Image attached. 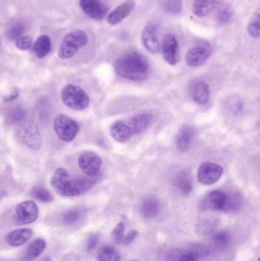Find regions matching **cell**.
Segmentation results:
<instances>
[{
  "label": "cell",
  "instance_id": "cell-1",
  "mask_svg": "<svg viewBox=\"0 0 260 261\" xmlns=\"http://www.w3.org/2000/svg\"><path fill=\"white\" fill-rule=\"evenodd\" d=\"M114 70L121 77L128 81H142L149 75L150 66L141 54L132 51L125 54L115 61Z\"/></svg>",
  "mask_w": 260,
  "mask_h": 261
},
{
  "label": "cell",
  "instance_id": "cell-2",
  "mask_svg": "<svg viewBox=\"0 0 260 261\" xmlns=\"http://www.w3.org/2000/svg\"><path fill=\"white\" fill-rule=\"evenodd\" d=\"M151 117L147 113H139L128 119L114 122L111 126L110 134L114 141L126 143L133 137L141 133L149 126Z\"/></svg>",
  "mask_w": 260,
  "mask_h": 261
},
{
  "label": "cell",
  "instance_id": "cell-3",
  "mask_svg": "<svg viewBox=\"0 0 260 261\" xmlns=\"http://www.w3.org/2000/svg\"><path fill=\"white\" fill-rule=\"evenodd\" d=\"M50 184L53 190L60 196L73 197L79 196L82 192L86 190L92 185V182L89 181L73 182L70 180L69 173L66 169L58 168L52 176Z\"/></svg>",
  "mask_w": 260,
  "mask_h": 261
},
{
  "label": "cell",
  "instance_id": "cell-4",
  "mask_svg": "<svg viewBox=\"0 0 260 261\" xmlns=\"http://www.w3.org/2000/svg\"><path fill=\"white\" fill-rule=\"evenodd\" d=\"M88 35L84 31L76 30L67 34L63 38L58 50V56L61 59L72 58L79 49L86 45Z\"/></svg>",
  "mask_w": 260,
  "mask_h": 261
},
{
  "label": "cell",
  "instance_id": "cell-5",
  "mask_svg": "<svg viewBox=\"0 0 260 261\" xmlns=\"http://www.w3.org/2000/svg\"><path fill=\"white\" fill-rule=\"evenodd\" d=\"M64 105L74 110H83L90 105V97L85 90L78 86L69 84L61 93Z\"/></svg>",
  "mask_w": 260,
  "mask_h": 261
},
{
  "label": "cell",
  "instance_id": "cell-6",
  "mask_svg": "<svg viewBox=\"0 0 260 261\" xmlns=\"http://www.w3.org/2000/svg\"><path fill=\"white\" fill-rule=\"evenodd\" d=\"M53 128L58 138L63 141H71L79 133V124L65 115L59 114L53 121Z\"/></svg>",
  "mask_w": 260,
  "mask_h": 261
},
{
  "label": "cell",
  "instance_id": "cell-7",
  "mask_svg": "<svg viewBox=\"0 0 260 261\" xmlns=\"http://www.w3.org/2000/svg\"><path fill=\"white\" fill-rule=\"evenodd\" d=\"M17 136L18 140L29 148L35 150L41 148L42 143L41 133L36 124L34 122H26L21 125L18 129Z\"/></svg>",
  "mask_w": 260,
  "mask_h": 261
},
{
  "label": "cell",
  "instance_id": "cell-8",
  "mask_svg": "<svg viewBox=\"0 0 260 261\" xmlns=\"http://www.w3.org/2000/svg\"><path fill=\"white\" fill-rule=\"evenodd\" d=\"M224 170L221 166L213 163H203L198 167L197 177L198 182L203 185H212L219 180Z\"/></svg>",
  "mask_w": 260,
  "mask_h": 261
},
{
  "label": "cell",
  "instance_id": "cell-9",
  "mask_svg": "<svg viewBox=\"0 0 260 261\" xmlns=\"http://www.w3.org/2000/svg\"><path fill=\"white\" fill-rule=\"evenodd\" d=\"M38 215L39 210L34 201H24L15 207V219L21 225L33 223L38 219Z\"/></svg>",
  "mask_w": 260,
  "mask_h": 261
},
{
  "label": "cell",
  "instance_id": "cell-10",
  "mask_svg": "<svg viewBox=\"0 0 260 261\" xmlns=\"http://www.w3.org/2000/svg\"><path fill=\"white\" fill-rule=\"evenodd\" d=\"M212 50V45L209 42H200L186 54V64L192 67L201 66L209 59Z\"/></svg>",
  "mask_w": 260,
  "mask_h": 261
},
{
  "label": "cell",
  "instance_id": "cell-11",
  "mask_svg": "<svg viewBox=\"0 0 260 261\" xmlns=\"http://www.w3.org/2000/svg\"><path fill=\"white\" fill-rule=\"evenodd\" d=\"M79 168L89 176H96L99 174L102 167V160L93 152H85L78 159Z\"/></svg>",
  "mask_w": 260,
  "mask_h": 261
},
{
  "label": "cell",
  "instance_id": "cell-12",
  "mask_svg": "<svg viewBox=\"0 0 260 261\" xmlns=\"http://www.w3.org/2000/svg\"><path fill=\"white\" fill-rule=\"evenodd\" d=\"M165 61L172 66L177 65L180 61V47L175 35L166 34L160 46Z\"/></svg>",
  "mask_w": 260,
  "mask_h": 261
},
{
  "label": "cell",
  "instance_id": "cell-13",
  "mask_svg": "<svg viewBox=\"0 0 260 261\" xmlns=\"http://www.w3.org/2000/svg\"><path fill=\"white\" fill-rule=\"evenodd\" d=\"M189 93L194 102L198 105H206L210 99V88L206 81L195 80L189 86Z\"/></svg>",
  "mask_w": 260,
  "mask_h": 261
},
{
  "label": "cell",
  "instance_id": "cell-14",
  "mask_svg": "<svg viewBox=\"0 0 260 261\" xmlns=\"http://www.w3.org/2000/svg\"><path fill=\"white\" fill-rule=\"evenodd\" d=\"M79 5L85 15L93 19H102L108 12V8L99 0H79Z\"/></svg>",
  "mask_w": 260,
  "mask_h": 261
},
{
  "label": "cell",
  "instance_id": "cell-15",
  "mask_svg": "<svg viewBox=\"0 0 260 261\" xmlns=\"http://www.w3.org/2000/svg\"><path fill=\"white\" fill-rule=\"evenodd\" d=\"M142 42L148 51L153 55L158 54L160 50V44L157 38V30L154 24H149L143 29Z\"/></svg>",
  "mask_w": 260,
  "mask_h": 261
},
{
  "label": "cell",
  "instance_id": "cell-16",
  "mask_svg": "<svg viewBox=\"0 0 260 261\" xmlns=\"http://www.w3.org/2000/svg\"><path fill=\"white\" fill-rule=\"evenodd\" d=\"M134 8V2L128 0L110 12L107 17V21L111 25H116L125 19L131 13Z\"/></svg>",
  "mask_w": 260,
  "mask_h": 261
},
{
  "label": "cell",
  "instance_id": "cell-17",
  "mask_svg": "<svg viewBox=\"0 0 260 261\" xmlns=\"http://www.w3.org/2000/svg\"><path fill=\"white\" fill-rule=\"evenodd\" d=\"M227 195L220 190H214L206 198V206L215 211H224L227 205Z\"/></svg>",
  "mask_w": 260,
  "mask_h": 261
},
{
  "label": "cell",
  "instance_id": "cell-18",
  "mask_svg": "<svg viewBox=\"0 0 260 261\" xmlns=\"http://www.w3.org/2000/svg\"><path fill=\"white\" fill-rule=\"evenodd\" d=\"M33 236L31 228H20L12 231L6 238V242L10 246L18 247L25 244Z\"/></svg>",
  "mask_w": 260,
  "mask_h": 261
},
{
  "label": "cell",
  "instance_id": "cell-19",
  "mask_svg": "<svg viewBox=\"0 0 260 261\" xmlns=\"http://www.w3.org/2000/svg\"><path fill=\"white\" fill-rule=\"evenodd\" d=\"M216 2L217 0H193L192 12L199 18L206 16L213 10Z\"/></svg>",
  "mask_w": 260,
  "mask_h": 261
},
{
  "label": "cell",
  "instance_id": "cell-20",
  "mask_svg": "<svg viewBox=\"0 0 260 261\" xmlns=\"http://www.w3.org/2000/svg\"><path fill=\"white\" fill-rule=\"evenodd\" d=\"M50 50H51V42L47 35H41L34 44V53L36 55L37 58H44L48 55Z\"/></svg>",
  "mask_w": 260,
  "mask_h": 261
},
{
  "label": "cell",
  "instance_id": "cell-21",
  "mask_svg": "<svg viewBox=\"0 0 260 261\" xmlns=\"http://www.w3.org/2000/svg\"><path fill=\"white\" fill-rule=\"evenodd\" d=\"M194 130L190 126H185L179 132L177 137V148L181 151H185L189 148L191 141L193 138Z\"/></svg>",
  "mask_w": 260,
  "mask_h": 261
},
{
  "label": "cell",
  "instance_id": "cell-22",
  "mask_svg": "<svg viewBox=\"0 0 260 261\" xmlns=\"http://www.w3.org/2000/svg\"><path fill=\"white\" fill-rule=\"evenodd\" d=\"M46 248V242L44 239H38L34 241L26 251L24 259L26 261H32L38 258Z\"/></svg>",
  "mask_w": 260,
  "mask_h": 261
},
{
  "label": "cell",
  "instance_id": "cell-23",
  "mask_svg": "<svg viewBox=\"0 0 260 261\" xmlns=\"http://www.w3.org/2000/svg\"><path fill=\"white\" fill-rule=\"evenodd\" d=\"M176 186L183 194L188 195L192 192V182L190 175L186 170L180 172L176 179Z\"/></svg>",
  "mask_w": 260,
  "mask_h": 261
},
{
  "label": "cell",
  "instance_id": "cell-24",
  "mask_svg": "<svg viewBox=\"0 0 260 261\" xmlns=\"http://www.w3.org/2000/svg\"><path fill=\"white\" fill-rule=\"evenodd\" d=\"M98 261H120L121 254L114 247L105 245L99 249L97 254Z\"/></svg>",
  "mask_w": 260,
  "mask_h": 261
},
{
  "label": "cell",
  "instance_id": "cell-25",
  "mask_svg": "<svg viewBox=\"0 0 260 261\" xmlns=\"http://www.w3.org/2000/svg\"><path fill=\"white\" fill-rule=\"evenodd\" d=\"M159 202L157 199L150 198L146 199L142 204L140 213L142 216L147 219H151L157 216L159 212Z\"/></svg>",
  "mask_w": 260,
  "mask_h": 261
},
{
  "label": "cell",
  "instance_id": "cell-26",
  "mask_svg": "<svg viewBox=\"0 0 260 261\" xmlns=\"http://www.w3.org/2000/svg\"><path fill=\"white\" fill-rule=\"evenodd\" d=\"M212 243L218 249H225L230 245V236L227 231H220L215 233L212 237Z\"/></svg>",
  "mask_w": 260,
  "mask_h": 261
},
{
  "label": "cell",
  "instance_id": "cell-27",
  "mask_svg": "<svg viewBox=\"0 0 260 261\" xmlns=\"http://www.w3.org/2000/svg\"><path fill=\"white\" fill-rule=\"evenodd\" d=\"M32 196L35 199L43 202H50L53 200V196L47 189L41 187H35L32 190Z\"/></svg>",
  "mask_w": 260,
  "mask_h": 261
},
{
  "label": "cell",
  "instance_id": "cell-28",
  "mask_svg": "<svg viewBox=\"0 0 260 261\" xmlns=\"http://www.w3.org/2000/svg\"><path fill=\"white\" fill-rule=\"evenodd\" d=\"M242 197L239 194L227 195V205L224 212H235L241 208Z\"/></svg>",
  "mask_w": 260,
  "mask_h": 261
},
{
  "label": "cell",
  "instance_id": "cell-29",
  "mask_svg": "<svg viewBox=\"0 0 260 261\" xmlns=\"http://www.w3.org/2000/svg\"><path fill=\"white\" fill-rule=\"evenodd\" d=\"M82 216V213L79 210H71L64 213L62 221L65 225H72L79 222Z\"/></svg>",
  "mask_w": 260,
  "mask_h": 261
},
{
  "label": "cell",
  "instance_id": "cell-30",
  "mask_svg": "<svg viewBox=\"0 0 260 261\" xmlns=\"http://www.w3.org/2000/svg\"><path fill=\"white\" fill-rule=\"evenodd\" d=\"M24 115H25V112L21 107H16V108L13 109L12 111L9 112V114H8L7 118H6L7 123L9 125L18 123L24 119Z\"/></svg>",
  "mask_w": 260,
  "mask_h": 261
},
{
  "label": "cell",
  "instance_id": "cell-31",
  "mask_svg": "<svg viewBox=\"0 0 260 261\" xmlns=\"http://www.w3.org/2000/svg\"><path fill=\"white\" fill-rule=\"evenodd\" d=\"M259 18V9H258L248 26L249 33L253 38H259L260 35Z\"/></svg>",
  "mask_w": 260,
  "mask_h": 261
},
{
  "label": "cell",
  "instance_id": "cell-32",
  "mask_svg": "<svg viewBox=\"0 0 260 261\" xmlns=\"http://www.w3.org/2000/svg\"><path fill=\"white\" fill-rule=\"evenodd\" d=\"M25 30V26L24 23L17 22L15 23L13 25L11 26L10 29L8 30V38L10 40H17L21 36Z\"/></svg>",
  "mask_w": 260,
  "mask_h": 261
},
{
  "label": "cell",
  "instance_id": "cell-33",
  "mask_svg": "<svg viewBox=\"0 0 260 261\" xmlns=\"http://www.w3.org/2000/svg\"><path fill=\"white\" fill-rule=\"evenodd\" d=\"M163 6L169 13H179L182 9V0H163Z\"/></svg>",
  "mask_w": 260,
  "mask_h": 261
},
{
  "label": "cell",
  "instance_id": "cell-34",
  "mask_svg": "<svg viewBox=\"0 0 260 261\" xmlns=\"http://www.w3.org/2000/svg\"><path fill=\"white\" fill-rule=\"evenodd\" d=\"M124 231H125V225L123 222H119L111 232V239L114 243H120L124 239Z\"/></svg>",
  "mask_w": 260,
  "mask_h": 261
},
{
  "label": "cell",
  "instance_id": "cell-35",
  "mask_svg": "<svg viewBox=\"0 0 260 261\" xmlns=\"http://www.w3.org/2000/svg\"><path fill=\"white\" fill-rule=\"evenodd\" d=\"M189 251L195 254L198 258L207 257L209 254V248L203 244H195V245H192Z\"/></svg>",
  "mask_w": 260,
  "mask_h": 261
},
{
  "label": "cell",
  "instance_id": "cell-36",
  "mask_svg": "<svg viewBox=\"0 0 260 261\" xmlns=\"http://www.w3.org/2000/svg\"><path fill=\"white\" fill-rule=\"evenodd\" d=\"M16 47L19 50H27L30 49L32 44V38L29 35H25V36H21L16 40Z\"/></svg>",
  "mask_w": 260,
  "mask_h": 261
},
{
  "label": "cell",
  "instance_id": "cell-37",
  "mask_svg": "<svg viewBox=\"0 0 260 261\" xmlns=\"http://www.w3.org/2000/svg\"><path fill=\"white\" fill-rule=\"evenodd\" d=\"M99 240H100V236H99V234H98V233L92 234L91 236L89 237L88 240H87V251H93V250L97 247Z\"/></svg>",
  "mask_w": 260,
  "mask_h": 261
},
{
  "label": "cell",
  "instance_id": "cell-38",
  "mask_svg": "<svg viewBox=\"0 0 260 261\" xmlns=\"http://www.w3.org/2000/svg\"><path fill=\"white\" fill-rule=\"evenodd\" d=\"M232 15V12L228 9L223 8L222 9L220 10L219 13H218V20L222 24H225V23L228 22L230 21Z\"/></svg>",
  "mask_w": 260,
  "mask_h": 261
},
{
  "label": "cell",
  "instance_id": "cell-39",
  "mask_svg": "<svg viewBox=\"0 0 260 261\" xmlns=\"http://www.w3.org/2000/svg\"><path fill=\"white\" fill-rule=\"evenodd\" d=\"M138 236V231L136 230H131L127 234L125 238H124L123 242L125 245H130L136 238Z\"/></svg>",
  "mask_w": 260,
  "mask_h": 261
},
{
  "label": "cell",
  "instance_id": "cell-40",
  "mask_svg": "<svg viewBox=\"0 0 260 261\" xmlns=\"http://www.w3.org/2000/svg\"><path fill=\"white\" fill-rule=\"evenodd\" d=\"M198 259L199 258L195 254H194L193 253L188 251L187 253L183 254L180 257L179 261H198Z\"/></svg>",
  "mask_w": 260,
  "mask_h": 261
},
{
  "label": "cell",
  "instance_id": "cell-41",
  "mask_svg": "<svg viewBox=\"0 0 260 261\" xmlns=\"http://www.w3.org/2000/svg\"><path fill=\"white\" fill-rule=\"evenodd\" d=\"M19 93L20 90H18V88H15V90H14L13 91H12V93L9 95V96H6V97L4 98L5 102H12V101L15 100V99H16L18 97V96H19Z\"/></svg>",
  "mask_w": 260,
  "mask_h": 261
},
{
  "label": "cell",
  "instance_id": "cell-42",
  "mask_svg": "<svg viewBox=\"0 0 260 261\" xmlns=\"http://www.w3.org/2000/svg\"><path fill=\"white\" fill-rule=\"evenodd\" d=\"M133 261H137V260H133Z\"/></svg>",
  "mask_w": 260,
  "mask_h": 261
}]
</instances>
